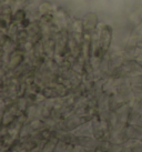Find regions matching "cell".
<instances>
[{
  "mask_svg": "<svg viewBox=\"0 0 142 152\" xmlns=\"http://www.w3.org/2000/svg\"><path fill=\"white\" fill-rule=\"evenodd\" d=\"M78 1H80V2H82V1H87V0H78Z\"/></svg>",
  "mask_w": 142,
  "mask_h": 152,
  "instance_id": "cell-1",
  "label": "cell"
}]
</instances>
